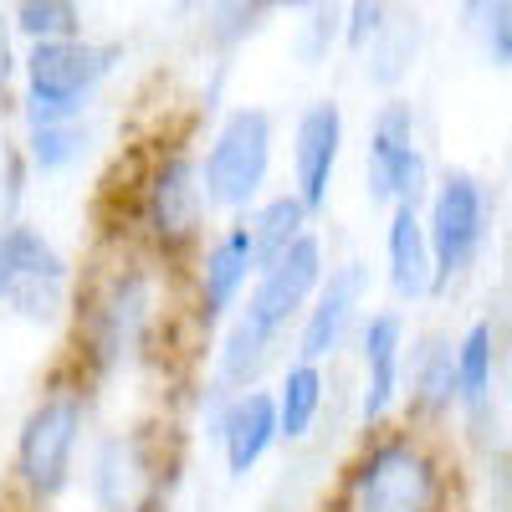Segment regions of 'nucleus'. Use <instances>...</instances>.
<instances>
[{
	"mask_svg": "<svg viewBox=\"0 0 512 512\" xmlns=\"http://www.w3.org/2000/svg\"><path fill=\"white\" fill-rule=\"evenodd\" d=\"M369 282H374V277H369V262H359V256L328 267L318 297L308 303L303 323H297V333H292V359H303V364H328L338 349H344L349 338L359 333V323H364Z\"/></svg>",
	"mask_w": 512,
	"mask_h": 512,
	"instance_id": "obj_13",
	"label": "nucleus"
},
{
	"mask_svg": "<svg viewBox=\"0 0 512 512\" xmlns=\"http://www.w3.org/2000/svg\"><path fill=\"white\" fill-rule=\"evenodd\" d=\"M11 82H16V36H11V11H0V108L11 103Z\"/></svg>",
	"mask_w": 512,
	"mask_h": 512,
	"instance_id": "obj_30",
	"label": "nucleus"
},
{
	"mask_svg": "<svg viewBox=\"0 0 512 512\" xmlns=\"http://www.w3.org/2000/svg\"><path fill=\"white\" fill-rule=\"evenodd\" d=\"M323 277H328V251H323V236L318 231H308L297 246H287L282 256H272V262L256 272L246 303L221 328L210 384L226 390V395L262 390V374L277 364L287 333H297V323H303L308 303L318 297Z\"/></svg>",
	"mask_w": 512,
	"mask_h": 512,
	"instance_id": "obj_1",
	"label": "nucleus"
},
{
	"mask_svg": "<svg viewBox=\"0 0 512 512\" xmlns=\"http://www.w3.org/2000/svg\"><path fill=\"white\" fill-rule=\"evenodd\" d=\"M420 41H425V21L415 11H395L390 26L364 47V77L384 93L400 88V82L410 77V67H415V57H420Z\"/></svg>",
	"mask_w": 512,
	"mask_h": 512,
	"instance_id": "obj_20",
	"label": "nucleus"
},
{
	"mask_svg": "<svg viewBox=\"0 0 512 512\" xmlns=\"http://www.w3.org/2000/svg\"><path fill=\"white\" fill-rule=\"evenodd\" d=\"M344 144H349V118H344V103L338 98H313L303 113L292 118V139H287L292 185L287 190L308 205V216L328 210Z\"/></svg>",
	"mask_w": 512,
	"mask_h": 512,
	"instance_id": "obj_14",
	"label": "nucleus"
},
{
	"mask_svg": "<svg viewBox=\"0 0 512 512\" xmlns=\"http://www.w3.org/2000/svg\"><path fill=\"white\" fill-rule=\"evenodd\" d=\"M328 400V374L323 364H303V359H287L277 384H272V405H277V436L287 446H303L318 431V415Z\"/></svg>",
	"mask_w": 512,
	"mask_h": 512,
	"instance_id": "obj_18",
	"label": "nucleus"
},
{
	"mask_svg": "<svg viewBox=\"0 0 512 512\" xmlns=\"http://www.w3.org/2000/svg\"><path fill=\"white\" fill-rule=\"evenodd\" d=\"M210 400H205V436L221 446V461H226V477L231 482H246L256 466H262L282 436H277V405H272V390H241V395H226L216 384H205Z\"/></svg>",
	"mask_w": 512,
	"mask_h": 512,
	"instance_id": "obj_12",
	"label": "nucleus"
},
{
	"mask_svg": "<svg viewBox=\"0 0 512 512\" xmlns=\"http://www.w3.org/2000/svg\"><path fill=\"white\" fill-rule=\"evenodd\" d=\"M262 272V256L246 231V221H226L195 256V318L210 328L231 323V313L246 303V292Z\"/></svg>",
	"mask_w": 512,
	"mask_h": 512,
	"instance_id": "obj_15",
	"label": "nucleus"
},
{
	"mask_svg": "<svg viewBox=\"0 0 512 512\" xmlns=\"http://www.w3.org/2000/svg\"><path fill=\"white\" fill-rule=\"evenodd\" d=\"M384 277H390L400 303L436 297V262H431V241H425V221L415 205L390 210V221H384Z\"/></svg>",
	"mask_w": 512,
	"mask_h": 512,
	"instance_id": "obj_17",
	"label": "nucleus"
},
{
	"mask_svg": "<svg viewBox=\"0 0 512 512\" xmlns=\"http://www.w3.org/2000/svg\"><path fill=\"white\" fill-rule=\"evenodd\" d=\"M169 477L149 431L123 425L93 441L88 451V502L93 512H164Z\"/></svg>",
	"mask_w": 512,
	"mask_h": 512,
	"instance_id": "obj_11",
	"label": "nucleus"
},
{
	"mask_svg": "<svg viewBox=\"0 0 512 512\" xmlns=\"http://www.w3.org/2000/svg\"><path fill=\"white\" fill-rule=\"evenodd\" d=\"M492 379H497V333L487 318H477L456 338V405L466 415H482L492 405Z\"/></svg>",
	"mask_w": 512,
	"mask_h": 512,
	"instance_id": "obj_22",
	"label": "nucleus"
},
{
	"mask_svg": "<svg viewBox=\"0 0 512 512\" xmlns=\"http://www.w3.org/2000/svg\"><path fill=\"white\" fill-rule=\"evenodd\" d=\"M11 36H21L26 47L77 41L88 36V11L77 0H21V6H11Z\"/></svg>",
	"mask_w": 512,
	"mask_h": 512,
	"instance_id": "obj_24",
	"label": "nucleus"
},
{
	"mask_svg": "<svg viewBox=\"0 0 512 512\" xmlns=\"http://www.w3.org/2000/svg\"><path fill=\"white\" fill-rule=\"evenodd\" d=\"M390 16H395V11L384 6V0H354V6H344V47L364 57V47H369L384 26H390Z\"/></svg>",
	"mask_w": 512,
	"mask_h": 512,
	"instance_id": "obj_29",
	"label": "nucleus"
},
{
	"mask_svg": "<svg viewBox=\"0 0 512 512\" xmlns=\"http://www.w3.org/2000/svg\"><path fill=\"white\" fill-rule=\"evenodd\" d=\"M441 472L415 436H379L349 472V512H436Z\"/></svg>",
	"mask_w": 512,
	"mask_h": 512,
	"instance_id": "obj_10",
	"label": "nucleus"
},
{
	"mask_svg": "<svg viewBox=\"0 0 512 512\" xmlns=\"http://www.w3.org/2000/svg\"><path fill=\"white\" fill-rule=\"evenodd\" d=\"M333 47H344V6H308L292 26V52L303 67H323Z\"/></svg>",
	"mask_w": 512,
	"mask_h": 512,
	"instance_id": "obj_26",
	"label": "nucleus"
},
{
	"mask_svg": "<svg viewBox=\"0 0 512 512\" xmlns=\"http://www.w3.org/2000/svg\"><path fill=\"white\" fill-rule=\"evenodd\" d=\"M205 221H210V200L200 180V154L190 149H164L139 190V226L154 256L180 262V256H200L205 246Z\"/></svg>",
	"mask_w": 512,
	"mask_h": 512,
	"instance_id": "obj_7",
	"label": "nucleus"
},
{
	"mask_svg": "<svg viewBox=\"0 0 512 512\" xmlns=\"http://www.w3.org/2000/svg\"><path fill=\"white\" fill-rule=\"evenodd\" d=\"M72 313V262L31 221L0 236V318L47 333Z\"/></svg>",
	"mask_w": 512,
	"mask_h": 512,
	"instance_id": "obj_6",
	"label": "nucleus"
},
{
	"mask_svg": "<svg viewBox=\"0 0 512 512\" xmlns=\"http://www.w3.org/2000/svg\"><path fill=\"white\" fill-rule=\"evenodd\" d=\"M425 241H431V262H436V292L461 282L477 267V256L492 231V195L472 169H446L425 195Z\"/></svg>",
	"mask_w": 512,
	"mask_h": 512,
	"instance_id": "obj_9",
	"label": "nucleus"
},
{
	"mask_svg": "<svg viewBox=\"0 0 512 512\" xmlns=\"http://www.w3.org/2000/svg\"><path fill=\"white\" fill-rule=\"evenodd\" d=\"M354 344H359V420L364 431H379L405 395V318L395 308L364 313Z\"/></svg>",
	"mask_w": 512,
	"mask_h": 512,
	"instance_id": "obj_16",
	"label": "nucleus"
},
{
	"mask_svg": "<svg viewBox=\"0 0 512 512\" xmlns=\"http://www.w3.org/2000/svg\"><path fill=\"white\" fill-rule=\"evenodd\" d=\"M82 436H88V390H82V379L52 384L47 395L31 400L11 446V482L21 487L26 507H47L67 497V487L77 482Z\"/></svg>",
	"mask_w": 512,
	"mask_h": 512,
	"instance_id": "obj_3",
	"label": "nucleus"
},
{
	"mask_svg": "<svg viewBox=\"0 0 512 512\" xmlns=\"http://www.w3.org/2000/svg\"><path fill=\"white\" fill-rule=\"evenodd\" d=\"M123 47L118 41H47V47H26L16 57L21 77V123L47 128V123H82L108 77L118 72Z\"/></svg>",
	"mask_w": 512,
	"mask_h": 512,
	"instance_id": "obj_2",
	"label": "nucleus"
},
{
	"mask_svg": "<svg viewBox=\"0 0 512 512\" xmlns=\"http://www.w3.org/2000/svg\"><path fill=\"white\" fill-rule=\"evenodd\" d=\"M31 175H67L93 154V123H47V128H26L21 134Z\"/></svg>",
	"mask_w": 512,
	"mask_h": 512,
	"instance_id": "obj_23",
	"label": "nucleus"
},
{
	"mask_svg": "<svg viewBox=\"0 0 512 512\" xmlns=\"http://www.w3.org/2000/svg\"><path fill=\"white\" fill-rule=\"evenodd\" d=\"M466 26L477 31L482 52L492 67H512V0H482V6H461Z\"/></svg>",
	"mask_w": 512,
	"mask_h": 512,
	"instance_id": "obj_28",
	"label": "nucleus"
},
{
	"mask_svg": "<svg viewBox=\"0 0 512 512\" xmlns=\"http://www.w3.org/2000/svg\"><path fill=\"white\" fill-rule=\"evenodd\" d=\"M364 195L384 210H400L431 195V159L420 144V113L410 98L390 93L369 118V144H364Z\"/></svg>",
	"mask_w": 512,
	"mask_h": 512,
	"instance_id": "obj_8",
	"label": "nucleus"
},
{
	"mask_svg": "<svg viewBox=\"0 0 512 512\" xmlns=\"http://www.w3.org/2000/svg\"><path fill=\"white\" fill-rule=\"evenodd\" d=\"M82 323V369L113 374L134 364L159 328V277L144 262H118L77 313Z\"/></svg>",
	"mask_w": 512,
	"mask_h": 512,
	"instance_id": "obj_4",
	"label": "nucleus"
},
{
	"mask_svg": "<svg viewBox=\"0 0 512 512\" xmlns=\"http://www.w3.org/2000/svg\"><path fill=\"white\" fill-rule=\"evenodd\" d=\"M26 195H31V164L11 128H0V236L26 221Z\"/></svg>",
	"mask_w": 512,
	"mask_h": 512,
	"instance_id": "obj_25",
	"label": "nucleus"
},
{
	"mask_svg": "<svg viewBox=\"0 0 512 512\" xmlns=\"http://www.w3.org/2000/svg\"><path fill=\"white\" fill-rule=\"evenodd\" d=\"M272 16H277L272 6H246V0L210 6L205 11V36H210V47H216V52H236V47H246L251 36H262Z\"/></svg>",
	"mask_w": 512,
	"mask_h": 512,
	"instance_id": "obj_27",
	"label": "nucleus"
},
{
	"mask_svg": "<svg viewBox=\"0 0 512 512\" xmlns=\"http://www.w3.org/2000/svg\"><path fill=\"white\" fill-rule=\"evenodd\" d=\"M246 231L256 241V256H262V267L272 262V256H282L287 246H297L308 231H313V216H308V205L297 200L292 190H267L262 200H256L246 210Z\"/></svg>",
	"mask_w": 512,
	"mask_h": 512,
	"instance_id": "obj_19",
	"label": "nucleus"
},
{
	"mask_svg": "<svg viewBox=\"0 0 512 512\" xmlns=\"http://www.w3.org/2000/svg\"><path fill=\"white\" fill-rule=\"evenodd\" d=\"M277 159V118L262 103H236L200 149V180L210 210H226L231 221H241L246 210L267 195Z\"/></svg>",
	"mask_w": 512,
	"mask_h": 512,
	"instance_id": "obj_5",
	"label": "nucleus"
},
{
	"mask_svg": "<svg viewBox=\"0 0 512 512\" xmlns=\"http://www.w3.org/2000/svg\"><path fill=\"white\" fill-rule=\"evenodd\" d=\"M410 405L415 415L436 420L456 410V344L451 338H425L410 359Z\"/></svg>",
	"mask_w": 512,
	"mask_h": 512,
	"instance_id": "obj_21",
	"label": "nucleus"
}]
</instances>
